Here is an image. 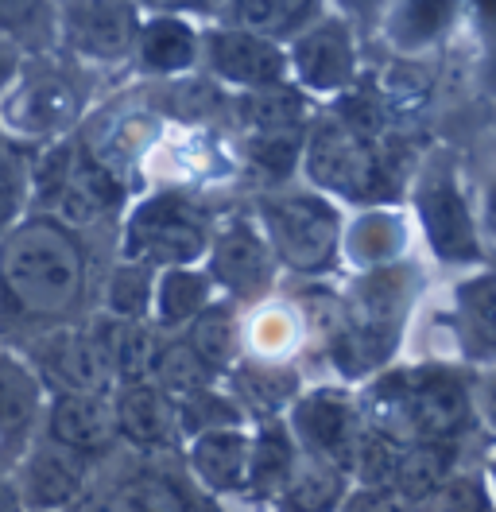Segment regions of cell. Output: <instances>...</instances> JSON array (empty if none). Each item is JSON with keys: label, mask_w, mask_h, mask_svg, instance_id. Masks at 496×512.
I'll use <instances>...</instances> for the list:
<instances>
[{"label": "cell", "mask_w": 496, "mask_h": 512, "mask_svg": "<svg viewBox=\"0 0 496 512\" xmlns=\"http://www.w3.org/2000/svg\"><path fill=\"white\" fill-rule=\"evenodd\" d=\"M307 132V128H303ZM303 132H241V160L268 183H283L299 175V148Z\"/></svg>", "instance_id": "cell-39"}, {"label": "cell", "mask_w": 496, "mask_h": 512, "mask_svg": "<svg viewBox=\"0 0 496 512\" xmlns=\"http://www.w3.org/2000/svg\"><path fill=\"white\" fill-rule=\"evenodd\" d=\"M322 8L341 16V20H349L361 32V39L369 43L372 35H376V24H380L384 8H388V0H322Z\"/></svg>", "instance_id": "cell-46"}, {"label": "cell", "mask_w": 496, "mask_h": 512, "mask_svg": "<svg viewBox=\"0 0 496 512\" xmlns=\"http://www.w3.org/2000/svg\"><path fill=\"white\" fill-rule=\"evenodd\" d=\"M148 381H152L155 388H163L171 400H179V396H190V392L210 388V384H217L221 377H217L214 369L194 353V346L186 342L183 334H175V338L163 334Z\"/></svg>", "instance_id": "cell-38"}, {"label": "cell", "mask_w": 496, "mask_h": 512, "mask_svg": "<svg viewBox=\"0 0 496 512\" xmlns=\"http://www.w3.org/2000/svg\"><path fill=\"white\" fill-rule=\"evenodd\" d=\"M90 295V253L78 229L28 206L0 229V319L43 330L82 319Z\"/></svg>", "instance_id": "cell-1"}, {"label": "cell", "mask_w": 496, "mask_h": 512, "mask_svg": "<svg viewBox=\"0 0 496 512\" xmlns=\"http://www.w3.org/2000/svg\"><path fill=\"white\" fill-rule=\"evenodd\" d=\"M283 419H287V431H291L299 454L334 462L345 470L349 447L361 431L357 396L345 384H310L291 400Z\"/></svg>", "instance_id": "cell-15"}, {"label": "cell", "mask_w": 496, "mask_h": 512, "mask_svg": "<svg viewBox=\"0 0 496 512\" xmlns=\"http://www.w3.org/2000/svg\"><path fill=\"white\" fill-rule=\"evenodd\" d=\"M90 109L86 70L59 51L28 55L20 74L0 94V140L16 148H43L78 132Z\"/></svg>", "instance_id": "cell-5"}, {"label": "cell", "mask_w": 496, "mask_h": 512, "mask_svg": "<svg viewBox=\"0 0 496 512\" xmlns=\"http://www.w3.org/2000/svg\"><path fill=\"white\" fill-rule=\"evenodd\" d=\"M183 466L194 485L210 497H241L248 466V423L214 427L183 443Z\"/></svg>", "instance_id": "cell-23"}, {"label": "cell", "mask_w": 496, "mask_h": 512, "mask_svg": "<svg viewBox=\"0 0 496 512\" xmlns=\"http://www.w3.org/2000/svg\"><path fill=\"white\" fill-rule=\"evenodd\" d=\"M403 443L369 427L361 419V431L349 447V458H345V474H349V485H392V474H396V462H400Z\"/></svg>", "instance_id": "cell-40"}, {"label": "cell", "mask_w": 496, "mask_h": 512, "mask_svg": "<svg viewBox=\"0 0 496 512\" xmlns=\"http://www.w3.org/2000/svg\"><path fill=\"white\" fill-rule=\"evenodd\" d=\"M345 489H349V474L341 466L299 454L287 485L272 501V512H338Z\"/></svg>", "instance_id": "cell-34"}, {"label": "cell", "mask_w": 496, "mask_h": 512, "mask_svg": "<svg viewBox=\"0 0 496 512\" xmlns=\"http://www.w3.org/2000/svg\"><path fill=\"white\" fill-rule=\"evenodd\" d=\"M183 338L221 377L229 365H237L245 357V346H241V307L217 295L214 303H206L194 319L186 322Z\"/></svg>", "instance_id": "cell-32"}, {"label": "cell", "mask_w": 496, "mask_h": 512, "mask_svg": "<svg viewBox=\"0 0 496 512\" xmlns=\"http://www.w3.org/2000/svg\"><path fill=\"white\" fill-rule=\"evenodd\" d=\"M28 179L31 167L20 160L16 144L0 140V229H8L28 210Z\"/></svg>", "instance_id": "cell-44"}, {"label": "cell", "mask_w": 496, "mask_h": 512, "mask_svg": "<svg viewBox=\"0 0 496 512\" xmlns=\"http://www.w3.org/2000/svg\"><path fill=\"white\" fill-rule=\"evenodd\" d=\"M469 16V0H388L376 43L403 59H438V51L458 35Z\"/></svg>", "instance_id": "cell-16"}, {"label": "cell", "mask_w": 496, "mask_h": 512, "mask_svg": "<svg viewBox=\"0 0 496 512\" xmlns=\"http://www.w3.org/2000/svg\"><path fill=\"white\" fill-rule=\"evenodd\" d=\"M338 512H415L392 485H349Z\"/></svg>", "instance_id": "cell-45"}, {"label": "cell", "mask_w": 496, "mask_h": 512, "mask_svg": "<svg viewBox=\"0 0 496 512\" xmlns=\"http://www.w3.org/2000/svg\"><path fill=\"white\" fill-rule=\"evenodd\" d=\"M97 462L59 447L43 435H31L12 458L8 478L20 493L24 512H74L93 493Z\"/></svg>", "instance_id": "cell-13"}, {"label": "cell", "mask_w": 496, "mask_h": 512, "mask_svg": "<svg viewBox=\"0 0 496 512\" xmlns=\"http://www.w3.org/2000/svg\"><path fill=\"white\" fill-rule=\"evenodd\" d=\"M318 12H322V0H221L217 20L287 43Z\"/></svg>", "instance_id": "cell-35"}, {"label": "cell", "mask_w": 496, "mask_h": 512, "mask_svg": "<svg viewBox=\"0 0 496 512\" xmlns=\"http://www.w3.org/2000/svg\"><path fill=\"white\" fill-rule=\"evenodd\" d=\"M198 74L214 82L221 94H245L291 82L287 78V51L279 39L233 28L221 20H206L198 35Z\"/></svg>", "instance_id": "cell-12"}, {"label": "cell", "mask_w": 496, "mask_h": 512, "mask_svg": "<svg viewBox=\"0 0 496 512\" xmlns=\"http://www.w3.org/2000/svg\"><path fill=\"white\" fill-rule=\"evenodd\" d=\"M0 35L28 55L55 51V0H0Z\"/></svg>", "instance_id": "cell-41"}, {"label": "cell", "mask_w": 496, "mask_h": 512, "mask_svg": "<svg viewBox=\"0 0 496 512\" xmlns=\"http://www.w3.org/2000/svg\"><path fill=\"white\" fill-rule=\"evenodd\" d=\"M47 384L20 346H0V458H16L43 416Z\"/></svg>", "instance_id": "cell-22"}, {"label": "cell", "mask_w": 496, "mask_h": 512, "mask_svg": "<svg viewBox=\"0 0 496 512\" xmlns=\"http://www.w3.org/2000/svg\"><path fill=\"white\" fill-rule=\"evenodd\" d=\"M217 291L202 264H175V268H155L152 307L148 322L163 334H179L206 303H214Z\"/></svg>", "instance_id": "cell-28"}, {"label": "cell", "mask_w": 496, "mask_h": 512, "mask_svg": "<svg viewBox=\"0 0 496 512\" xmlns=\"http://www.w3.org/2000/svg\"><path fill=\"white\" fill-rule=\"evenodd\" d=\"M465 439H427V443H403L392 489L415 509L431 489H438L454 470H462Z\"/></svg>", "instance_id": "cell-31"}, {"label": "cell", "mask_w": 496, "mask_h": 512, "mask_svg": "<svg viewBox=\"0 0 496 512\" xmlns=\"http://www.w3.org/2000/svg\"><path fill=\"white\" fill-rule=\"evenodd\" d=\"M28 59V51L20 47V43H12L8 35H0V94L8 90V82L20 74V66Z\"/></svg>", "instance_id": "cell-48"}, {"label": "cell", "mask_w": 496, "mask_h": 512, "mask_svg": "<svg viewBox=\"0 0 496 512\" xmlns=\"http://www.w3.org/2000/svg\"><path fill=\"white\" fill-rule=\"evenodd\" d=\"M140 8V16H186V20H217L221 0H132Z\"/></svg>", "instance_id": "cell-47"}, {"label": "cell", "mask_w": 496, "mask_h": 512, "mask_svg": "<svg viewBox=\"0 0 496 512\" xmlns=\"http://www.w3.org/2000/svg\"><path fill=\"white\" fill-rule=\"evenodd\" d=\"M369 78L392 128H407L415 121H423L431 113L434 97H438V66H434V59L388 55L376 70H369Z\"/></svg>", "instance_id": "cell-24"}, {"label": "cell", "mask_w": 496, "mask_h": 512, "mask_svg": "<svg viewBox=\"0 0 496 512\" xmlns=\"http://www.w3.org/2000/svg\"><path fill=\"white\" fill-rule=\"evenodd\" d=\"M241 346H245V357L291 361V353L303 346V334L283 295H268L241 311Z\"/></svg>", "instance_id": "cell-33"}, {"label": "cell", "mask_w": 496, "mask_h": 512, "mask_svg": "<svg viewBox=\"0 0 496 512\" xmlns=\"http://www.w3.org/2000/svg\"><path fill=\"white\" fill-rule=\"evenodd\" d=\"M109 404H113V423H117V443H128L144 454H167V450L183 447L175 400L152 381L113 384Z\"/></svg>", "instance_id": "cell-18"}, {"label": "cell", "mask_w": 496, "mask_h": 512, "mask_svg": "<svg viewBox=\"0 0 496 512\" xmlns=\"http://www.w3.org/2000/svg\"><path fill=\"white\" fill-rule=\"evenodd\" d=\"M190 493L179 478H167L159 470H140L128 474L105 493L86 497L82 509L90 512H190Z\"/></svg>", "instance_id": "cell-30"}, {"label": "cell", "mask_w": 496, "mask_h": 512, "mask_svg": "<svg viewBox=\"0 0 496 512\" xmlns=\"http://www.w3.org/2000/svg\"><path fill=\"white\" fill-rule=\"evenodd\" d=\"M0 512H24L20 493H16V485L8 478V470H0Z\"/></svg>", "instance_id": "cell-49"}, {"label": "cell", "mask_w": 496, "mask_h": 512, "mask_svg": "<svg viewBox=\"0 0 496 512\" xmlns=\"http://www.w3.org/2000/svg\"><path fill=\"white\" fill-rule=\"evenodd\" d=\"M202 268L217 295L237 307H252L279 291V264L252 214L214 218V233H210V245L202 256Z\"/></svg>", "instance_id": "cell-11"}, {"label": "cell", "mask_w": 496, "mask_h": 512, "mask_svg": "<svg viewBox=\"0 0 496 512\" xmlns=\"http://www.w3.org/2000/svg\"><path fill=\"white\" fill-rule=\"evenodd\" d=\"M454 334L465 365L489 369L496 350V284L485 264L458 280L454 288Z\"/></svg>", "instance_id": "cell-26"}, {"label": "cell", "mask_w": 496, "mask_h": 512, "mask_svg": "<svg viewBox=\"0 0 496 512\" xmlns=\"http://www.w3.org/2000/svg\"><path fill=\"white\" fill-rule=\"evenodd\" d=\"M214 233V214L206 202L186 191H155L124 210L117 256L140 260L148 268L202 264Z\"/></svg>", "instance_id": "cell-8"}, {"label": "cell", "mask_w": 496, "mask_h": 512, "mask_svg": "<svg viewBox=\"0 0 496 512\" xmlns=\"http://www.w3.org/2000/svg\"><path fill=\"white\" fill-rule=\"evenodd\" d=\"M136 28L132 0H55V51L86 74L128 66Z\"/></svg>", "instance_id": "cell-10"}, {"label": "cell", "mask_w": 496, "mask_h": 512, "mask_svg": "<svg viewBox=\"0 0 496 512\" xmlns=\"http://www.w3.org/2000/svg\"><path fill=\"white\" fill-rule=\"evenodd\" d=\"M221 388L233 396L248 423L279 419L291 400L307 388V377L295 361H264V357H241L221 373Z\"/></svg>", "instance_id": "cell-19"}, {"label": "cell", "mask_w": 496, "mask_h": 512, "mask_svg": "<svg viewBox=\"0 0 496 512\" xmlns=\"http://www.w3.org/2000/svg\"><path fill=\"white\" fill-rule=\"evenodd\" d=\"M283 303L291 307L299 334L314 353L326 350V342L345 326L341 288H334L330 280H295L291 288H283Z\"/></svg>", "instance_id": "cell-36"}, {"label": "cell", "mask_w": 496, "mask_h": 512, "mask_svg": "<svg viewBox=\"0 0 496 512\" xmlns=\"http://www.w3.org/2000/svg\"><path fill=\"white\" fill-rule=\"evenodd\" d=\"M396 132L384 140L361 136L341 117H334L326 105L310 117L299 148V175L307 179L310 191L326 194L334 202L349 206H376V202H396L400 198V179L415 167H403L396 152Z\"/></svg>", "instance_id": "cell-4"}, {"label": "cell", "mask_w": 496, "mask_h": 512, "mask_svg": "<svg viewBox=\"0 0 496 512\" xmlns=\"http://www.w3.org/2000/svg\"><path fill=\"white\" fill-rule=\"evenodd\" d=\"M175 419H179V439H194L202 431H214V427H233V423H248L241 416V408L233 404V396L221 388V381L202 388V392H190L175 400Z\"/></svg>", "instance_id": "cell-42"}, {"label": "cell", "mask_w": 496, "mask_h": 512, "mask_svg": "<svg viewBox=\"0 0 496 512\" xmlns=\"http://www.w3.org/2000/svg\"><path fill=\"white\" fill-rule=\"evenodd\" d=\"M20 350L35 365L47 392H109L113 388V373L93 322L74 319L31 330V338Z\"/></svg>", "instance_id": "cell-14"}, {"label": "cell", "mask_w": 496, "mask_h": 512, "mask_svg": "<svg viewBox=\"0 0 496 512\" xmlns=\"http://www.w3.org/2000/svg\"><path fill=\"white\" fill-rule=\"evenodd\" d=\"M39 435L74 450V454H86L93 462L105 458L117 447V423H113L109 392H47L43 416H39Z\"/></svg>", "instance_id": "cell-17"}, {"label": "cell", "mask_w": 496, "mask_h": 512, "mask_svg": "<svg viewBox=\"0 0 496 512\" xmlns=\"http://www.w3.org/2000/svg\"><path fill=\"white\" fill-rule=\"evenodd\" d=\"M252 218L268 237L279 272L291 280H330L341 268V202L318 191H264Z\"/></svg>", "instance_id": "cell-6"}, {"label": "cell", "mask_w": 496, "mask_h": 512, "mask_svg": "<svg viewBox=\"0 0 496 512\" xmlns=\"http://www.w3.org/2000/svg\"><path fill=\"white\" fill-rule=\"evenodd\" d=\"M198 35L202 24L186 16H140L128 63L152 82L198 74Z\"/></svg>", "instance_id": "cell-21"}, {"label": "cell", "mask_w": 496, "mask_h": 512, "mask_svg": "<svg viewBox=\"0 0 496 512\" xmlns=\"http://www.w3.org/2000/svg\"><path fill=\"white\" fill-rule=\"evenodd\" d=\"M225 109H229L237 132H303L310 117L318 113V105L291 82L245 90V94H225Z\"/></svg>", "instance_id": "cell-27"}, {"label": "cell", "mask_w": 496, "mask_h": 512, "mask_svg": "<svg viewBox=\"0 0 496 512\" xmlns=\"http://www.w3.org/2000/svg\"><path fill=\"white\" fill-rule=\"evenodd\" d=\"M361 384V419L400 443L465 439L477 427V384L462 365L392 361Z\"/></svg>", "instance_id": "cell-2"}, {"label": "cell", "mask_w": 496, "mask_h": 512, "mask_svg": "<svg viewBox=\"0 0 496 512\" xmlns=\"http://www.w3.org/2000/svg\"><path fill=\"white\" fill-rule=\"evenodd\" d=\"M415 512H493L489 481L477 470H454L438 489H431Z\"/></svg>", "instance_id": "cell-43"}, {"label": "cell", "mask_w": 496, "mask_h": 512, "mask_svg": "<svg viewBox=\"0 0 496 512\" xmlns=\"http://www.w3.org/2000/svg\"><path fill=\"white\" fill-rule=\"evenodd\" d=\"M411 253V222L396 202L357 206L353 218L341 225V264L349 272L380 268Z\"/></svg>", "instance_id": "cell-20"}, {"label": "cell", "mask_w": 496, "mask_h": 512, "mask_svg": "<svg viewBox=\"0 0 496 512\" xmlns=\"http://www.w3.org/2000/svg\"><path fill=\"white\" fill-rule=\"evenodd\" d=\"M287 51V78L299 86L314 105H330L357 78L365 74V39L361 32L334 12H318L310 24L283 43Z\"/></svg>", "instance_id": "cell-9"}, {"label": "cell", "mask_w": 496, "mask_h": 512, "mask_svg": "<svg viewBox=\"0 0 496 512\" xmlns=\"http://www.w3.org/2000/svg\"><path fill=\"white\" fill-rule=\"evenodd\" d=\"M295 462H299V447L287 431V419L279 416L248 423V466L241 497L252 505H272L291 478Z\"/></svg>", "instance_id": "cell-25"}, {"label": "cell", "mask_w": 496, "mask_h": 512, "mask_svg": "<svg viewBox=\"0 0 496 512\" xmlns=\"http://www.w3.org/2000/svg\"><path fill=\"white\" fill-rule=\"evenodd\" d=\"M93 330L101 338L113 384H136L152 377L163 330H155L148 319H109V315H93Z\"/></svg>", "instance_id": "cell-29"}, {"label": "cell", "mask_w": 496, "mask_h": 512, "mask_svg": "<svg viewBox=\"0 0 496 512\" xmlns=\"http://www.w3.org/2000/svg\"><path fill=\"white\" fill-rule=\"evenodd\" d=\"M411 214L434 260L450 268H481L485 245L469 191L462 187L458 160L446 152H431L411 171Z\"/></svg>", "instance_id": "cell-7"}, {"label": "cell", "mask_w": 496, "mask_h": 512, "mask_svg": "<svg viewBox=\"0 0 496 512\" xmlns=\"http://www.w3.org/2000/svg\"><path fill=\"white\" fill-rule=\"evenodd\" d=\"M152 284H155V268L140 264V260H128L117 256L101 280V315L109 319H148V307H152Z\"/></svg>", "instance_id": "cell-37"}, {"label": "cell", "mask_w": 496, "mask_h": 512, "mask_svg": "<svg viewBox=\"0 0 496 512\" xmlns=\"http://www.w3.org/2000/svg\"><path fill=\"white\" fill-rule=\"evenodd\" d=\"M423 288H427V276L411 256L345 276L341 284L345 326L322 350L341 381H369L376 369L400 357L407 322L415 315V303L423 299Z\"/></svg>", "instance_id": "cell-3"}]
</instances>
